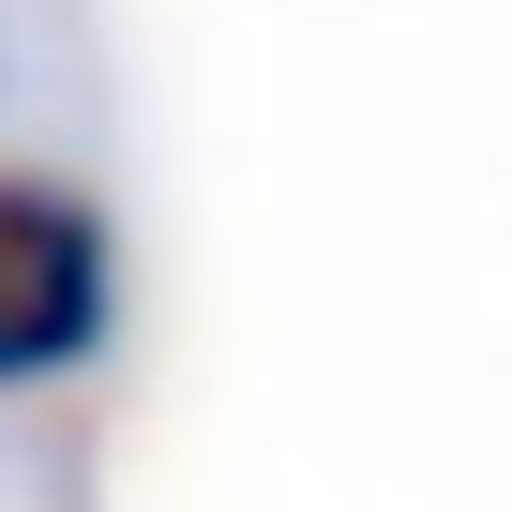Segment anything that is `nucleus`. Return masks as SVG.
Segmentation results:
<instances>
[{
  "mask_svg": "<svg viewBox=\"0 0 512 512\" xmlns=\"http://www.w3.org/2000/svg\"><path fill=\"white\" fill-rule=\"evenodd\" d=\"M106 332H121V226H106V196L0 151V407L91 377Z\"/></svg>",
  "mask_w": 512,
  "mask_h": 512,
  "instance_id": "f257e3e1",
  "label": "nucleus"
}]
</instances>
